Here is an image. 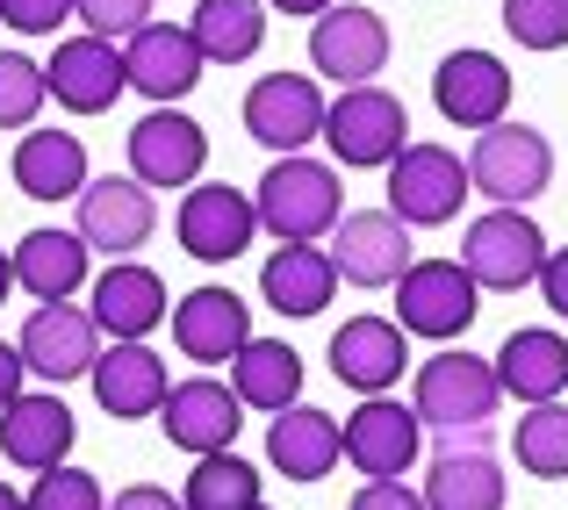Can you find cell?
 <instances>
[{"label": "cell", "mask_w": 568, "mask_h": 510, "mask_svg": "<svg viewBox=\"0 0 568 510\" xmlns=\"http://www.w3.org/2000/svg\"><path fill=\"white\" fill-rule=\"evenodd\" d=\"M353 510H425V497H417V489H403V482H361Z\"/></svg>", "instance_id": "cell-40"}, {"label": "cell", "mask_w": 568, "mask_h": 510, "mask_svg": "<svg viewBox=\"0 0 568 510\" xmlns=\"http://www.w3.org/2000/svg\"><path fill=\"white\" fill-rule=\"evenodd\" d=\"M403 137H410V115L388 86H346L324 109V144L338 166H396Z\"/></svg>", "instance_id": "cell-5"}, {"label": "cell", "mask_w": 568, "mask_h": 510, "mask_svg": "<svg viewBox=\"0 0 568 510\" xmlns=\"http://www.w3.org/2000/svg\"><path fill=\"white\" fill-rule=\"evenodd\" d=\"M22 367L29 374H43L51 388H65V381H80V374H94V359H101V324H94V309H72V303H43V309H29V324H22Z\"/></svg>", "instance_id": "cell-10"}, {"label": "cell", "mask_w": 568, "mask_h": 510, "mask_svg": "<svg viewBox=\"0 0 568 510\" xmlns=\"http://www.w3.org/2000/svg\"><path fill=\"white\" fill-rule=\"evenodd\" d=\"M0 510H29L22 497H14V482H0Z\"/></svg>", "instance_id": "cell-45"}, {"label": "cell", "mask_w": 568, "mask_h": 510, "mask_svg": "<svg viewBox=\"0 0 568 510\" xmlns=\"http://www.w3.org/2000/svg\"><path fill=\"white\" fill-rule=\"evenodd\" d=\"M432 101H439L446 123L489 130L511 109V65H504L497 51H446L439 72H432Z\"/></svg>", "instance_id": "cell-13"}, {"label": "cell", "mask_w": 568, "mask_h": 510, "mask_svg": "<svg viewBox=\"0 0 568 510\" xmlns=\"http://www.w3.org/2000/svg\"><path fill=\"white\" fill-rule=\"evenodd\" d=\"M65 14H72V0H0V22L22 29V37H51Z\"/></svg>", "instance_id": "cell-39"}, {"label": "cell", "mask_w": 568, "mask_h": 510, "mask_svg": "<svg viewBox=\"0 0 568 510\" xmlns=\"http://www.w3.org/2000/svg\"><path fill=\"white\" fill-rule=\"evenodd\" d=\"M252 338V309L237 288H187L181 303H173V345H181L187 359H202V367H216V359H237Z\"/></svg>", "instance_id": "cell-19"}, {"label": "cell", "mask_w": 568, "mask_h": 510, "mask_svg": "<svg viewBox=\"0 0 568 510\" xmlns=\"http://www.w3.org/2000/svg\"><path fill=\"white\" fill-rule=\"evenodd\" d=\"M310 65L324 80H346V86H375V72L388 65V22L375 8H324L310 22Z\"/></svg>", "instance_id": "cell-12"}, {"label": "cell", "mask_w": 568, "mask_h": 510, "mask_svg": "<svg viewBox=\"0 0 568 510\" xmlns=\"http://www.w3.org/2000/svg\"><path fill=\"white\" fill-rule=\"evenodd\" d=\"M497 367V388L504 396H518V402H561V388H568V338L561 332H540V324H526V332H511L504 338V353L489 359Z\"/></svg>", "instance_id": "cell-25"}, {"label": "cell", "mask_w": 568, "mask_h": 510, "mask_svg": "<svg viewBox=\"0 0 568 510\" xmlns=\"http://www.w3.org/2000/svg\"><path fill=\"white\" fill-rule=\"evenodd\" d=\"M504 388H497V367L475 359L468 345L460 353H432L417 367V425L439 431L446 446H489V417H497Z\"/></svg>", "instance_id": "cell-1"}, {"label": "cell", "mask_w": 568, "mask_h": 510, "mask_svg": "<svg viewBox=\"0 0 568 510\" xmlns=\"http://www.w3.org/2000/svg\"><path fill=\"white\" fill-rule=\"evenodd\" d=\"M181 503L187 510H252L260 503V468L237 460V453H209V460H194Z\"/></svg>", "instance_id": "cell-34"}, {"label": "cell", "mask_w": 568, "mask_h": 510, "mask_svg": "<svg viewBox=\"0 0 568 510\" xmlns=\"http://www.w3.org/2000/svg\"><path fill=\"white\" fill-rule=\"evenodd\" d=\"M410 231H403L388 208H346L332 223V274L353 288H396L410 274Z\"/></svg>", "instance_id": "cell-8"}, {"label": "cell", "mask_w": 568, "mask_h": 510, "mask_svg": "<svg viewBox=\"0 0 568 510\" xmlns=\"http://www.w3.org/2000/svg\"><path fill=\"white\" fill-rule=\"evenodd\" d=\"M202 166H209V137H202L194 115L152 109L130 130V180H138V187H194Z\"/></svg>", "instance_id": "cell-14"}, {"label": "cell", "mask_w": 568, "mask_h": 510, "mask_svg": "<svg viewBox=\"0 0 568 510\" xmlns=\"http://www.w3.org/2000/svg\"><path fill=\"white\" fill-rule=\"evenodd\" d=\"M14 187L29 194V202H80L87 187V144L72 137V130H22V144H14Z\"/></svg>", "instance_id": "cell-29"}, {"label": "cell", "mask_w": 568, "mask_h": 510, "mask_svg": "<svg viewBox=\"0 0 568 510\" xmlns=\"http://www.w3.org/2000/svg\"><path fill=\"white\" fill-rule=\"evenodd\" d=\"M332 288H338L332 252H317V245H281L274 259L260 266V295L281 317H324V309H332Z\"/></svg>", "instance_id": "cell-30"}, {"label": "cell", "mask_w": 568, "mask_h": 510, "mask_svg": "<svg viewBox=\"0 0 568 510\" xmlns=\"http://www.w3.org/2000/svg\"><path fill=\"white\" fill-rule=\"evenodd\" d=\"M231 396L266 417L295 410L303 402V353L288 338H245V353L231 359Z\"/></svg>", "instance_id": "cell-28"}, {"label": "cell", "mask_w": 568, "mask_h": 510, "mask_svg": "<svg viewBox=\"0 0 568 510\" xmlns=\"http://www.w3.org/2000/svg\"><path fill=\"white\" fill-rule=\"evenodd\" d=\"M460 266H468L475 288L518 295V288H532V280H540L547 237H540V223H532L526 208H489V216H475L468 237H460Z\"/></svg>", "instance_id": "cell-4"}, {"label": "cell", "mask_w": 568, "mask_h": 510, "mask_svg": "<svg viewBox=\"0 0 568 510\" xmlns=\"http://www.w3.org/2000/svg\"><path fill=\"white\" fill-rule=\"evenodd\" d=\"M547 180H555V144L532 123L475 130V152H468V187L475 194H489L497 208H526L532 194H547Z\"/></svg>", "instance_id": "cell-3"}, {"label": "cell", "mask_w": 568, "mask_h": 510, "mask_svg": "<svg viewBox=\"0 0 568 510\" xmlns=\"http://www.w3.org/2000/svg\"><path fill=\"white\" fill-rule=\"evenodd\" d=\"M8 288H14V266H8V252H0V303H8Z\"/></svg>", "instance_id": "cell-46"}, {"label": "cell", "mask_w": 568, "mask_h": 510, "mask_svg": "<svg viewBox=\"0 0 568 510\" xmlns=\"http://www.w3.org/2000/svg\"><path fill=\"white\" fill-rule=\"evenodd\" d=\"M202 65H245L266 43V0H202L187 22Z\"/></svg>", "instance_id": "cell-32"}, {"label": "cell", "mask_w": 568, "mask_h": 510, "mask_svg": "<svg viewBox=\"0 0 568 510\" xmlns=\"http://www.w3.org/2000/svg\"><path fill=\"white\" fill-rule=\"evenodd\" d=\"M43 86L58 94V109L101 115V109H115V94L130 86V72H123V51H115V43H101V37H65V43L51 51V65H43Z\"/></svg>", "instance_id": "cell-18"}, {"label": "cell", "mask_w": 568, "mask_h": 510, "mask_svg": "<svg viewBox=\"0 0 568 510\" xmlns=\"http://www.w3.org/2000/svg\"><path fill=\"white\" fill-rule=\"evenodd\" d=\"M504 29L526 51H561L568 43V0H504Z\"/></svg>", "instance_id": "cell-36"}, {"label": "cell", "mask_w": 568, "mask_h": 510, "mask_svg": "<svg viewBox=\"0 0 568 510\" xmlns=\"http://www.w3.org/2000/svg\"><path fill=\"white\" fill-rule=\"evenodd\" d=\"M29 510H109V497H101V475L87 468H51L37 475V489L22 497Z\"/></svg>", "instance_id": "cell-37"}, {"label": "cell", "mask_w": 568, "mask_h": 510, "mask_svg": "<svg viewBox=\"0 0 568 510\" xmlns=\"http://www.w3.org/2000/svg\"><path fill=\"white\" fill-rule=\"evenodd\" d=\"M403 367H410V353H403V324L346 317L332 332V374L346 388H361V396H388V388L403 381Z\"/></svg>", "instance_id": "cell-23"}, {"label": "cell", "mask_w": 568, "mask_h": 510, "mask_svg": "<svg viewBox=\"0 0 568 510\" xmlns=\"http://www.w3.org/2000/svg\"><path fill=\"white\" fill-rule=\"evenodd\" d=\"M237 417H245V402H237L223 381H209V374H194V381L166 388V402H159V431H166L181 453H194V460L231 453Z\"/></svg>", "instance_id": "cell-17"}, {"label": "cell", "mask_w": 568, "mask_h": 510, "mask_svg": "<svg viewBox=\"0 0 568 510\" xmlns=\"http://www.w3.org/2000/svg\"><path fill=\"white\" fill-rule=\"evenodd\" d=\"M504 468L489 446H439L425 468V510H504Z\"/></svg>", "instance_id": "cell-27"}, {"label": "cell", "mask_w": 568, "mask_h": 510, "mask_svg": "<svg viewBox=\"0 0 568 510\" xmlns=\"http://www.w3.org/2000/svg\"><path fill=\"white\" fill-rule=\"evenodd\" d=\"M417 446H425L417 410H403V402H388V396H367L361 410L346 417V460L367 475V482H403L410 460H417Z\"/></svg>", "instance_id": "cell-16"}, {"label": "cell", "mask_w": 568, "mask_h": 510, "mask_svg": "<svg viewBox=\"0 0 568 510\" xmlns=\"http://www.w3.org/2000/svg\"><path fill=\"white\" fill-rule=\"evenodd\" d=\"M72 14L87 22V37L115 43V37H138L152 22V0H72Z\"/></svg>", "instance_id": "cell-38"}, {"label": "cell", "mask_w": 568, "mask_h": 510, "mask_svg": "<svg viewBox=\"0 0 568 510\" xmlns=\"http://www.w3.org/2000/svg\"><path fill=\"white\" fill-rule=\"evenodd\" d=\"M324 109H332V101H324L317 80H303V72H266L245 94V130H252V144L295 159L310 137H324Z\"/></svg>", "instance_id": "cell-9"}, {"label": "cell", "mask_w": 568, "mask_h": 510, "mask_svg": "<svg viewBox=\"0 0 568 510\" xmlns=\"http://www.w3.org/2000/svg\"><path fill=\"white\" fill-rule=\"evenodd\" d=\"M94 402L109 417H159V402H166V359L152 353V345H109V353L94 359Z\"/></svg>", "instance_id": "cell-26"}, {"label": "cell", "mask_w": 568, "mask_h": 510, "mask_svg": "<svg viewBox=\"0 0 568 510\" xmlns=\"http://www.w3.org/2000/svg\"><path fill=\"white\" fill-rule=\"evenodd\" d=\"M252 216H260V231H274L281 245H317V237L346 216V202H338V173L317 166V159H303V152L274 159L266 180L252 187Z\"/></svg>", "instance_id": "cell-2"}, {"label": "cell", "mask_w": 568, "mask_h": 510, "mask_svg": "<svg viewBox=\"0 0 568 510\" xmlns=\"http://www.w3.org/2000/svg\"><path fill=\"white\" fill-rule=\"evenodd\" d=\"M22 374H29V367H22V353H14V345H0V410L22 396Z\"/></svg>", "instance_id": "cell-43"}, {"label": "cell", "mask_w": 568, "mask_h": 510, "mask_svg": "<svg viewBox=\"0 0 568 510\" xmlns=\"http://www.w3.org/2000/svg\"><path fill=\"white\" fill-rule=\"evenodd\" d=\"M123 72H130L138 94H152L159 109H173L181 94L202 86V51H194V37L181 22H144L123 51Z\"/></svg>", "instance_id": "cell-21"}, {"label": "cell", "mask_w": 568, "mask_h": 510, "mask_svg": "<svg viewBox=\"0 0 568 510\" xmlns=\"http://www.w3.org/2000/svg\"><path fill=\"white\" fill-rule=\"evenodd\" d=\"M72 439H80V425H72V410L58 396H14L8 410H0V460H14V468H29V475L65 468Z\"/></svg>", "instance_id": "cell-22"}, {"label": "cell", "mask_w": 568, "mask_h": 510, "mask_svg": "<svg viewBox=\"0 0 568 510\" xmlns=\"http://www.w3.org/2000/svg\"><path fill=\"white\" fill-rule=\"evenodd\" d=\"M51 101L43 65L22 51H0V130H37V109Z\"/></svg>", "instance_id": "cell-35"}, {"label": "cell", "mask_w": 568, "mask_h": 510, "mask_svg": "<svg viewBox=\"0 0 568 510\" xmlns=\"http://www.w3.org/2000/svg\"><path fill=\"white\" fill-rule=\"evenodd\" d=\"M152 231H159V202L130 173H101L80 187V245L87 252H138Z\"/></svg>", "instance_id": "cell-15"}, {"label": "cell", "mask_w": 568, "mask_h": 510, "mask_svg": "<svg viewBox=\"0 0 568 510\" xmlns=\"http://www.w3.org/2000/svg\"><path fill=\"white\" fill-rule=\"evenodd\" d=\"M511 453H518V468L540 475V482H568V402H540V410L518 417Z\"/></svg>", "instance_id": "cell-33"}, {"label": "cell", "mask_w": 568, "mask_h": 510, "mask_svg": "<svg viewBox=\"0 0 568 510\" xmlns=\"http://www.w3.org/2000/svg\"><path fill=\"white\" fill-rule=\"evenodd\" d=\"M266 8H281V14H324V8H338V0H266Z\"/></svg>", "instance_id": "cell-44"}, {"label": "cell", "mask_w": 568, "mask_h": 510, "mask_svg": "<svg viewBox=\"0 0 568 510\" xmlns=\"http://www.w3.org/2000/svg\"><path fill=\"white\" fill-rule=\"evenodd\" d=\"M460 202H468V166L446 144H403V159L388 166V216L417 231V223H454Z\"/></svg>", "instance_id": "cell-6"}, {"label": "cell", "mask_w": 568, "mask_h": 510, "mask_svg": "<svg viewBox=\"0 0 568 510\" xmlns=\"http://www.w3.org/2000/svg\"><path fill=\"white\" fill-rule=\"evenodd\" d=\"M8 266H14V288H29L37 303H72V288L87 280V245L80 231H29L8 252Z\"/></svg>", "instance_id": "cell-31"}, {"label": "cell", "mask_w": 568, "mask_h": 510, "mask_svg": "<svg viewBox=\"0 0 568 510\" xmlns=\"http://www.w3.org/2000/svg\"><path fill=\"white\" fill-rule=\"evenodd\" d=\"M396 309H403V332L417 338H460L483 317V288L468 280L460 259H417L396 280Z\"/></svg>", "instance_id": "cell-7"}, {"label": "cell", "mask_w": 568, "mask_h": 510, "mask_svg": "<svg viewBox=\"0 0 568 510\" xmlns=\"http://www.w3.org/2000/svg\"><path fill=\"white\" fill-rule=\"evenodd\" d=\"M252 510H266V503H252Z\"/></svg>", "instance_id": "cell-47"}, {"label": "cell", "mask_w": 568, "mask_h": 510, "mask_svg": "<svg viewBox=\"0 0 568 510\" xmlns=\"http://www.w3.org/2000/svg\"><path fill=\"white\" fill-rule=\"evenodd\" d=\"M266 460H274L288 482H324V475L346 460V425H338L332 410L295 402V410H281L274 425H266Z\"/></svg>", "instance_id": "cell-24"}, {"label": "cell", "mask_w": 568, "mask_h": 510, "mask_svg": "<svg viewBox=\"0 0 568 510\" xmlns=\"http://www.w3.org/2000/svg\"><path fill=\"white\" fill-rule=\"evenodd\" d=\"M540 295H547V309H561V317H568V252H547V266H540Z\"/></svg>", "instance_id": "cell-41"}, {"label": "cell", "mask_w": 568, "mask_h": 510, "mask_svg": "<svg viewBox=\"0 0 568 510\" xmlns=\"http://www.w3.org/2000/svg\"><path fill=\"white\" fill-rule=\"evenodd\" d=\"M173 231H181V252H187V259L223 266V259H237V252L252 245L260 216H252V194H237L231 180H202V187L181 194V216H173Z\"/></svg>", "instance_id": "cell-11"}, {"label": "cell", "mask_w": 568, "mask_h": 510, "mask_svg": "<svg viewBox=\"0 0 568 510\" xmlns=\"http://www.w3.org/2000/svg\"><path fill=\"white\" fill-rule=\"evenodd\" d=\"M94 324L109 332L115 345H144L159 332V324L173 317V303H166V280L152 274V266H138V259H115L109 274L94 280Z\"/></svg>", "instance_id": "cell-20"}, {"label": "cell", "mask_w": 568, "mask_h": 510, "mask_svg": "<svg viewBox=\"0 0 568 510\" xmlns=\"http://www.w3.org/2000/svg\"><path fill=\"white\" fill-rule=\"evenodd\" d=\"M109 510H187V503H173L166 489H152V482H138V489H123Z\"/></svg>", "instance_id": "cell-42"}]
</instances>
